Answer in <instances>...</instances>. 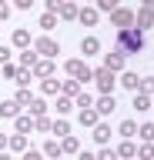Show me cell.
I'll return each instance as SVG.
<instances>
[{
  "label": "cell",
  "mask_w": 154,
  "mask_h": 160,
  "mask_svg": "<svg viewBox=\"0 0 154 160\" xmlns=\"http://www.w3.org/2000/svg\"><path fill=\"white\" fill-rule=\"evenodd\" d=\"M40 27L44 30H54V27H57V13H44V17H40Z\"/></svg>",
  "instance_id": "obj_37"
},
{
  "label": "cell",
  "mask_w": 154,
  "mask_h": 160,
  "mask_svg": "<svg viewBox=\"0 0 154 160\" xmlns=\"http://www.w3.org/2000/svg\"><path fill=\"white\" fill-rule=\"evenodd\" d=\"M97 110L94 107H84V110H77V120H81V127H97Z\"/></svg>",
  "instance_id": "obj_10"
},
{
  "label": "cell",
  "mask_w": 154,
  "mask_h": 160,
  "mask_svg": "<svg viewBox=\"0 0 154 160\" xmlns=\"http://www.w3.org/2000/svg\"><path fill=\"white\" fill-rule=\"evenodd\" d=\"M137 157H141V160H154V143H144V147H137Z\"/></svg>",
  "instance_id": "obj_38"
},
{
  "label": "cell",
  "mask_w": 154,
  "mask_h": 160,
  "mask_svg": "<svg viewBox=\"0 0 154 160\" xmlns=\"http://www.w3.org/2000/svg\"><path fill=\"white\" fill-rule=\"evenodd\" d=\"M0 160H13V157H10V153H7V150H0Z\"/></svg>",
  "instance_id": "obj_48"
},
{
  "label": "cell",
  "mask_w": 154,
  "mask_h": 160,
  "mask_svg": "<svg viewBox=\"0 0 154 160\" xmlns=\"http://www.w3.org/2000/svg\"><path fill=\"white\" fill-rule=\"evenodd\" d=\"M20 160H44V153H40V150H24Z\"/></svg>",
  "instance_id": "obj_41"
},
{
  "label": "cell",
  "mask_w": 154,
  "mask_h": 160,
  "mask_svg": "<svg viewBox=\"0 0 154 160\" xmlns=\"http://www.w3.org/2000/svg\"><path fill=\"white\" fill-rule=\"evenodd\" d=\"M117 50H124V53H137V50H144V30H137V27L117 30Z\"/></svg>",
  "instance_id": "obj_1"
},
{
  "label": "cell",
  "mask_w": 154,
  "mask_h": 160,
  "mask_svg": "<svg viewBox=\"0 0 154 160\" xmlns=\"http://www.w3.org/2000/svg\"><path fill=\"white\" fill-rule=\"evenodd\" d=\"M34 63H37V50H30V47H27V50L20 53V67H24V70H30Z\"/></svg>",
  "instance_id": "obj_25"
},
{
  "label": "cell",
  "mask_w": 154,
  "mask_h": 160,
  "mask_svg": "<svg viewBox=\"0 0 154 160\" xmlns=\"http://www.w3.org/2000/svg\"><path fill=\"white\" fill-rule=\"evenodd\" d=\"M61 93L64 97H77L81 93V80H61Z\"/></svg>",
  "instance_id": "obj_17"
},
{
  "label": "cell",
  "mask_w": 154,
  "mask_h": 160,
  "mask_svg": "<svg viewBox=\"0 0 154 160\" xmlns=\"http://www.w3.org/2000/svg\"><path fill=\"white\" fill-rule=\"evenodd\" d=\"M27 110H30V117H44V110H47V103H44V100H37V97H34L30 103H27Z\"/></svg>",
  "instance_id": "obj_26"
},
{
  "label": "cell",
  "mask_w": 154,
  "mask_h": 160,
  "mask_svg": "<svg viewBox=\"0 0 154 160\" xmlns=\"http://www.w3.org/2000/svg\"><path fill=\"white\" fill-rule=\"evenodd\" d=\"M94 140H97L101 147H107V140H111V127H107V123H97V127H94Z\"/></svg>",
  "instance_id": "obj_18"
},
{
  "label": "cell",
  "mask_w": 154,
  "mask_h": 160,
  "mask_svg": "<svg viewBox=\"0 0 154 160\" xmlns=\"http://www.w3.org/2000/svg\"><path fill=\"white\" fill-rule=\"evenodd\" d=\"M144 7H151V10H154V0H144Z\"/></svg>",
  "instance_id": "obj_50"
},
{
  "label": "cell",
  "mask_w": 154,
  "mask_h": 160,
  "mask_svg": "<svg viewBox=\"0 0 154 160\" xmlns=\"http://www.w3.org/2000/svg\"><path fill=\"white\" fill-rule=\"evenodd\" d=\"M94 80H97V90H101V93H114V87H117L114 70H107V67H97V70H94Z\"/></svg>",
  "instance_id": "obj_3"
},
{
  "label": "cell",
  "mask_w": 154,
  "mask_h": 160,
  "mask_svg": "<svg viewBox=\"0 0 154 160\" xmlns=\"http://www.w3.org/2000/svg\"><path fill=\"white\" fill-rule=\"evenodd\" d=\"M7 147H10V150H27V133H13V137H7Z\"/></svg>",
  "instance_id": "obj_22"
},
{
  "label": "cell",
  "mask_w": 154,
  "mask_h": 160,
  "mask_svg": "<svg viewBox=\"0 0 154 160\" xmlns=\"http://www.w3.org/2000/svg\"><path fill=\"white\" fill-rule=\"evenodd\" d=\"M97 50H101V40L94 37V33H87V37L81 40V53H84V57H91V53H97Z\"/></svg>",
  "instance_id": "obj_13"
},
{
  "label": "cell",
  "mask_w": 154,
  "mask_h": 160,
  "mask_svg": "<svg viewBox=\"0 0 154 160\" xmlns=\"http://www.w3.org/2000/svg\"><path fill=\"white\" fill-rule=\"evenodd\" d=\"M17 70H20V67H13V63H3V77H17Z\"/></svg>",
  "instance_id": "obj_44"
},
{
  "label": "cell",
  "mask_w": 154,
  "mask_h": 160,
  "mask_svg": "<svg viewBox=\"0 0 154 160\" xmlns=\"http://www.w3.org/2000/svg\"><path fill=\"white\" fill-rule=\"evenodd\" d=\"M97 160H117V150H114V147H104L101 153H97Z\"/></svg>",
  "instance_id": "obj_40"
},
{
  "label": "cell",
  "mask_w": 154,
  "mask_h": 160,
  "mask_svg": "<svg viewBox=\"0 0 154 160\" xmlns=\"http://www.w3.org/2000/svg\"><path fill=\"white\" fill-rule=\"evenodd\" d=\"M13 120H17V133H30L34 130V117L30 113H20V117H13Z\"/></svg>",
  "instance_id": "obj_19"
},
{
  "label": "cell",
  "mask_w": 154,
  "mask_h": 160,
  "mask_svg": "<svg viewBox=\"0 0 154 160\" xmlns=\"http://www.w3.org/2000/svg\"><path fill=\"white\" fill-rule=\"evenodd\" d=\"M71 110H74V100L71 97H61V100H57V113H61V117H64V113H71Z\"/></svg>",
  "instance_id": "obj_34"
},
{
  "label": "cell",
  "mask_w": 154,
  "mask_h": 160,
  "mask_svg": "<svg viewBox=\"0 0 154 160\" xmlns=\"http://www.w3.org/2000/svg\"><path fill=\"white\" fill-rule=\"evenodd\" d=\"M111 23L124 30V27H131V23H134V13L127 7H117V10H111Z\"/></svg>",
  "instance_id": "obj_6"
},
{
  "label": "cell",
  "mask_w": 154,
  "mask_h": 160,
  "mask_svg": "<svg viewBox=\"0 0 154 160\" xmlns=\"http://www.w3.org/2000/svg\"><path fill=\"white\" fill-rule=\"evenodd\" d=\"M77 150H81L77 137H71V133H67V137H61V153H77Z\"/></svg>",
  "instance_id": "obj_20"
},
{
  "label": "cell",
  "mask_w": 154,
  "mask_h": 160,
  "mask_svg": "<svg viewBox=\"0 0 154 160\" xmlns=\"http://www.w3.org/2000/svg\"><path fill=\"white\" fill-rule=\"evenodd\" d=\"M117 157H124V160H131V157H137V147H134L131 140H124L121 147H117Z\"/></svg>",
  "instance_id": "obj_23"
},
{
  "label": "cell",
  "mask_w": 154,
  "mask_h": 160,
  "mask_svg": "<svg viewBox=\"0 0 154 160\" xmlns=\"http://www.w3.org/2000/svg\"><path fill=\"white\" fill-rule=\"evenodd\" d=\"M121 7V0H97V10L101 13H111V10H117Z\"/></svg>",
  "instance_id": "obj_30"
},
{
  "label": "cell",
  "mask_w": 154,
  "mask_h": 160,
  "mask_svg": "<svg viewBox=\"0 0 154 160\" xmlns=\"http://www.w3.org/2000/svg\"><path fill=\"white\" fill-rule=\"evenodd\" d=\"M50 133H57V137H67V133H71V123H67V120H54Z\"/></svg>",
  "instance_id": "obj_27"
},
{
  "label": "cell",
  "mask_w": 154,
  "mask_h": 160,
  "mask_svg": "<svg viewBox=\"0 0 154 160\" xmlns=\"http://www.w3.org/2000/svg\"><path fill=\"white\" fill-rule=\"evenodd\" d=\"M61 3H64V0H47V13H57V10H61Z\"/></svg>",
  "instance_id": "obj_45"
},
{
  "label": "cell",
  "mask_w": 154,
  "mask_h": 160,
  "mask_svg": "<svg viewBox=\"0 0 154 160\" xmlns=\"http://www.w3.org/2000/svg\"><path fill=\"white\" fill-rule=\"evenodd\" d=\"M13 80H17V83H20V87H27V83H30V70H17V77H13Z\"/></svg>",
  "instance_id": "obj_39"
},
{
  "label": "cell",
  "mask_w": 154,
  "mask_h": 160,
  "mask_svg": "<svg viewBox=\"0 0 154 160\" xmlns=\"http://www.w3.org/2000/svg\"><path fill=\"white\" fill-rule=\"evenodd\" d=\"M137 93H147V97H151V93H154V77H141V87H137Z\"/></svg>",
  "instance_id": "obj_35"
},
{
  "label": "cell",
  "mask_w": 154,
  "mask_h": 160,
  "mask_svg": "<svg viewBox=\"0 0 154 160\" xmlns=\"http://www.w3.org/2000/svg\"><path fill=\"white\" fill-rule=\"evenodd\" d=\"M30 73H37V77L47 80V77H54V63H50V60H37V63L30 67Z\"/></svg>",
  "instance_id": "obj_14"
},
{
  "label": "cell",
  "mask_w": 154,
  "mask_h": 160,
  "mask_svg": "<svg viewBox=\"0 0 154 160\" xmlns=\"http://www.w3.org/2000/svg\"><path fill=\"white\" fill-rule=\"evenodd\" d=\"M50 160H61V157H50Z\"/></svg>",
  "instance_id": "obj_51"
},
{
  "label": "cell",
  "mask_w": 154,
  "mask_h": 160,
  "mask_svg": "<svg viewBox=\"0 0 154 160\" xmlns=\"http://www.w3.org/2000/svg\"><path fill=\"white\" fill-rule=\"evenodd\" d=\"M3 63H10V47L0 43V67H3Z\"/></svg>",
  "instance_id": "obj_42"
},
{
  "label": "cell",
  "mask_w": 154,
  "mask_h": 160,
  "mask_svg": "<svg viewBox=\"0 0 154 160\" xmlns=\"http://www.w3.org/2000/svg\"><path fill=\"white\" fill-rule=\"evenodd\" d=\"M114 107H117V103H114V93H101V97L94 100V110H97L101 117H107V113H114Z\"/></svg>",
  "instance_id": "obj_7"
},
{
  "label": "cell",
  "mask_w": 154,
  "mask_h": 160,
  "mask_svg": "<svg viewBox=\"0 0 154 160\" xmlns=\"http://www.w3.org/2000/svg\"><path fill=\"white\" fill-rule=\"evenodd\" d=\"M134 23H137V30H147L154 23V10L151 7H141L137 13H134Z\"/></svg>",
  "instance_id": "obj_9"
},
{
  "label": "cell",
  "mask_w": 154,
  "mask_h": 160,
  "mask_svg": "<svg viewBox=\"0 0 154 160\" xmlns=\"http://www.w3.org/2000/svg\"><path fill=\"white\" fill-rule=\"evenodd\" d=\"M117 83H121V87H127V90H134V93H137V87H141V77H137V73H131V70H124V77L117 80Z\"/></svg>",
  "instance_id": "obj_15"
},
{
  "label": "cell",
  "mask_w": 154,
  "mask_h": 160,
  "mask_svg": "<svg viewBox=\"0 0 154 160\" xmlns=\"http://www.w3.org/2000/svg\"><path fill=\"white\" fill-rule=\"evenodd\" d=\"M13 7H20V10H30V7H34V0H13Z\"/></svg>",
  "instance_id": "obj_46"
},
{
  "label": "cell",
  "mask_w": 154,
  "mask_h": 160,
  "mask_svg": "<svg viewBox=\"0 0 154 160\" xmlns=\"http://www.w3.org/2000/svg\"><path fill=\"white\" fill-rule=\"evenodd\" d=\"M137 133H141L144 143H154V123H144V127H137Z\"/></svg>",
  "instance_id": "obj_28"
},
{
  "label": "cell",
  "mask_w": 154,
  "mask_h": 160,
  "mask_svg": "<svg viewBox=\"0 0 154 160\" xmlns=\"http://www.w3.org/2000/svg\"><path fill=\"white\" fill-rule=\"evenodd\" d=\"M77 13H81V7H77L74 0H64L61 10H57V17H61V20H77Z\"/></svg>",
  "instance_id": "obj_11"
},
{
  "label": "cell",
  "mask_w": 154,
  "mask_h": 160,
  "mask_svg": "<svg viewBox=\"0 0 154 160\" xmlns=\"http://www.w3.org/2000/svg\"><path fill=\"white\" fill-rule=\"evenodd\" d=\"M34 50H37L44 60H50V57H57V53H61V43H57L54 37H40V40H34Z\"/></svg>",
  "instance_id": "obj_4"
},
{
  "label": "cell",
  "mask_w": 154,
  "mask_h": 160,
  "mask_svg": "<svg viewBox=\"0 0 154 160\" xmlns=\"http://www.w3.org/2000/svg\"><path fill=\"white\" fill-rule=\"evenodd\" d=\"M151 107V97L147 93H134V110H147Z\"/></svg>",
  "instance_id": "obj_31"
},
{
  "label": "cell",
  "mask_w": 154,
  "mask_h": 160,
  "mask_svg": "<svg viewBox=\"0 0 154 160\" xmlns=\"http://www.w3.org/2000/svg\"><path fill=\"white\" fill-rule=\"evenodd\" d=\"M117 133H121L124 140H131V137H137V123H134V120H124L121 127H117Z\"/></svg>",
  "instance_id": "obj_21"
},
{
  "label": "cell",
  "mask_w": 154,
  "mask_h": 160,
  "mask_svg": "<svg viewBox=\"0 0 154 160\" xmlns=\"http://www.w3.org/2000/svg\"><path fill=\"white\" fill-rule=\"evenodd\" d=\"M40 90H44V93H57V90H61V80L47 77V80H44V83H40Z\"/></svg>",
  "instance_id": "obj_32"
},
{
  "label": "cell",
  "mask_w": 154,
  "mask_h": 160,
  "mask_svg": "<svg viewBox=\"0 0 154 160\" xmlns=\"http://www.w3.org/2000/svg\"><path fill=\"white\" fill-rule=\"evenodd\" d=\"M0 117H3V120L20 117V103H17V100H3V103H0Z\"/></svg>",
  "instance_id": "obj_12"
},
{
  "label": "cell",
  "mask_w": 154,
  "mask_h": 160,
  "mask_svg": "<svg viewBox=\"0 0 154 160\" xmlns=\"http://www.w3.org/2000/svg\"><path fill=\"white\" fill-rule=\"evenodd\" d=\"M0 150H7V137L3 133H0Z\"/></svg>",
  "instance_id": "obj_47"
},
{
  "label": "cell",
  "mask_w": 154,
  "mask_h": 160,
  "mask_svg": "<svg viewBox=\"0 0 154 160\" xmlns=\"http://www.w3.org/2000/svg\"><path fill=\"white\" fill-rule=\"evenodd\" d=\"M44 157H61V143L57 140H47L44 143Z\"/></svg>",
  "instance_id": "obj_29"
},
{
  "label": "cell",
  "mask_w": 154,
  "mask_h": 160,
  "mask_svg": "<svg viewBox=\"0 0 154 160\" xmlns=\"http://www.w3.org/2000/svg\"><path fill=\"white\" fill-rule=\"evenodd\" d=\"M10 17V3H7V0H0V20H7Z\"/></svg>",
  "instance_id": "obj_43"
},
{
  "label": "cell",
  "mask_w": 154,
  "mask_h": 160,
  "mask_svg": "<svg viewBox=\"0 0 154 160\" xmlns=\"http://www.w3.org/2000/svg\"><path fill=\"white\" fill-rule=\"evenodd\" d=\"M13 47H24V50L30 47V30H24V27L13 30Z\"/></svg>",
  "instance_id": "obj_16"
},
{
  "label": "cell",
  "mask_w": 154,
  "mask_h": 160,
  "mask_svg": "<svg viewBox=\"0 0 154 160\" xmlns=\"http://www.w3.org/2000/svg\"><path fill=\"white\" fill-rule=\"evenodd\" d=\"M64 70H67V73H71L74 80H81V83H87V80H94V70L87 67V63H84V60H67V63H64Z\"/></svg>",
  "instance_id": "obj_2"
},
{
  "label": "cell",
  "mask_w": 154,
  "mask_h": 160,
  "mask_svg": "<svg viewBox=\"0 0 154 160\" xmlns=\"http://www.w3.org/2000/svg\"><path fill=\"white\" fill-rule=\"evenodd\" d=\"M81 160H97V157H94V153H81Z\"/></svg>",
  "instance_id": "obj_49"
},
{
  "label": "cell",
  "mask_w": 154,
  "mask_h": 160,
  "mask_svg": "<svg viewBox=\"0 0 154 160\" xmlns=\"http://www.w3.org/2000/svg\"><path fill=\"white\" fill-rule=\"evenodd\" d=\"M54 127V120L47 117V113H44V117H34V130H50Z\"/></svg>",
  "instance_id": "obj_33"
},
{
  "label": "cell",
  "mask_w": 154,
  "mask_h": 160,
  "mask_svg": "<svg viewBox=\"0 0 154 160\" xmlns=\"http://www.w3.org/2000/svg\"><path fill=\"white\" fill-rule=\"evenodd\" d=\"M13 100H17V103H20V107H27V103H30V90H27V87H20V90H17V97H13Z\"/></svg>",
  "instance_id": "obj_36"
},
{
  "label": "cell",
  "mask_w": 154,
  "mask_h": 160,
  "mask_svg": "<svg viewBox=\"0 0 154 160\" xmlns=\"http://www.w3.org/2000/svg\"><path fill=\"white\" fill-rule=\"evenodd\" d=\"M77 20H81L84 27H97V20H101V10H97V7H84L81 13H77Z\"/></svg>",
  "instance_id": "obj_8"
},
{
  "label": "cell",
  "mask_w": 154,
  "mask_h": 160,
  "mask_svg": "<svg viewBox=\"0 0 154 160\" xmlns=\"http://www.w3.org/2000/svg\"><path fill=\"white\" fill-rule=\"evenodd\" d=\"M74 107H77V110H84V107H94V97L87 93V90H81V93L74 97Z\"/></svg>",
  "instance_id": "obj_24"
},
{
  "label": "cell",
  "mask_w": 154,
  "mask_h": 160,
  "mask_svg": "<svg viewBox=\"0 0 154 160\" xmlns=\"http://www.w3.org/2000/svg\"><path fill=\"white\" fill-rule=\"evenodd\" d=\"M124 63H127V53H124V50H117V47H114L111 53H104V67H107V70H114V73H117V70H124Z\"/></svg>",
  "instance_id": "obj_5"
}]
</instances>
